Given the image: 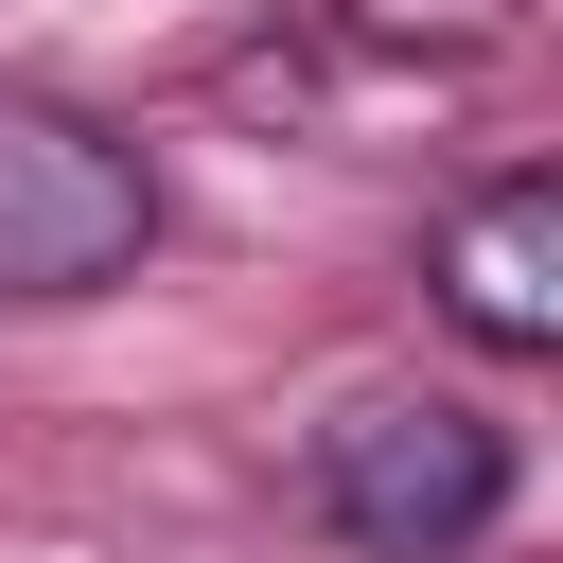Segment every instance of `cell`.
<instances>
[{"label": "cell", "instance_id": "1", "mask_svg": "<svg viewBox=\"0 0 563 563\" xmlns=\"http://www.w3.org/2000/svg\"><path fill=\"white\" fill-rule=\"evenodd\" d=\"M299 493H317V528H334L352 563H475V545L510 528L528 457H510V422L457 405V387H352V405L317 422Z\"/></svg>", "mask_w": 563, "mask_h": 563}, {"label": "cell", "instance_id": "2", "mask_svg": "<svg viewBox=\"0 0 563 563\" xmlns=\"http://www.w3.org/2000/svg\"><path fill=\"white\" fill-rule=\"evenodd\" d=\"M141 246H158V158L70 88H0V317H70L141 282Z\"/></svg>", "mask_w": 563, "mask_h": 563}, {"label": "cell", "instance_id": "3", "mask_svg": "<svg viewBox=\"0 0 563 563\" xmlns=\"http://www.w3.org/2000/svg\"><path fill=\"white\" fill-rule=\"evenodd\" d=\"M422 299H440V334L493 352V369L563 352V176L510 158L493 194H457V211L422 229Z\"/></svg>", "mask_w": 563, "mask_h": 563}]
</instances>
